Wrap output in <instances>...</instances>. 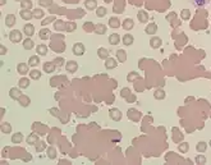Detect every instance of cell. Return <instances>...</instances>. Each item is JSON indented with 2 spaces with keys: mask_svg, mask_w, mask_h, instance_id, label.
Listing matches in <instances>:
<instances>
[{
  "mask_svg": "<svg viewBox=\"0 0 211 165\" xmlns=\"http://www.w3.org/2000/svg\"><path fill=\"white\" fill-rule=\"evenodd\" d=\"M9 40L13 42V44H18V42L22 41V32L18 31V29H13V31L9 32Z\"/></svg>",
  "mask_w": 211,
  "mask_h": 165,
  "instance_id": "1",
  "label": "cell"
},
{
  "mask_svg": "<svg viewBox=\"0 0 211 165\" xmlns=\"http://www.w3.org/2000/svg\"><path fill=\"white\" fill-rule=\"evenodd\" d=\"M72 51L74 55H77V56H82V55L85 54L86 49H85V45L82 44V42H76L74 45H73L72 48Z\"/></svg>",
  "mask_w": 211,
  "mask_h": 165,
  "instance_id": "2",
  "label": "cell"
},
{
  "mask_svg": "<svg viewBox=\"0 0 211 165\" xmlns=\"http://www.w3.org/2000/svg\"><path fill=\"white\" fill-rule=\"evenodd\" d=\"M109 117H110L111 120L119 122L120 119H122V111H120L119 109H117V108H111L109 110Z\"/></svg>",
  "mask_w": 211,
  "mask_h": 165,
  "instance_id": "3",
  "label": "cell"
},
{
  "mask_svg": "<svg viewBox=\"0 0 211 165\" xmlns=\"http://www.w3.org/2000/svg\"><path fill=\"white\" fill-rule=\"evenodd\" d=\"M17 72H18L19 74H22V76H26L27 73H29V65H28V63H23V62L18 63V65H17Z\"/></svg>",
  "mask_w": 211,
  "mask_h": 165,
  "instance_id": "4",
  "label": "cell"
},
{
  "mask_svg": "<svg viewBox=\"0 0 211 165\" xmlns=\"http://www.w3.org/2000/svg\"><path fill=\"white\" fill-rule=\"evenodd\" d=\"M65 69L68 73H76V72L78 70V63L74 60H69L65 64Z\"/></svg>",
  "mask_w": 211,
  "mask_h": 165,
  "instance_id": "5",
  "label": "cell"
},
{
  "mask_svg": "<svg viewBox=\"0 0 211 165\" xmlns=\"http://www.w3.org/2000/svg\"><path fill=\"white\" fill-rule=\"evenodd\" d=\"M22 95L23 94L21 92V88L19 87L18 88H17V87H12L10 91H9V97H10V99H13V100H18Z\"/></svg>",
  "mask_w": 211,
  "mask_h": 165,
  "instance_id": "6",
  "label": "cell"
},
{
  "mask_svg": "<svg viewBox=\"0 0 211 165\" xmlns=\"http://www.w3.org/2000/svg\"><path fill=\"white\" fill-rule=\"evenodd\" d=\"M23 32H24V35L27 36V37H31L35 35V26L31 23H27V24H24V27H23Z\"/></svg>",
  "mask_w": 211,
  "mask_h": 165,
  "instance_id": "7",
  "label": "cell"
},
{
  "mask_svg": "<svg viewBox=\"0 0 211 165\" xmlns=\"http://www.w3.org/2000/svg\"><path fill=\"white\" fill-rule=\"evenodd\" d=\"M117 65H118V62L115 60L114 58H107L105 59V68L106 69H114V68H117Z\"/></svg>",
  "mask_w": 211,
  "mask_h": 165,
  "instance_id": "8",
  "label": "cell"
},
{
  "mask_svg": "<svg viewBox=\"0 0 211 165\" xmlns=\"http://www.w3.org/2000/svg\"><path fill=\"white\" fill-rule=\"evenodd\" d=\"M19 15L23 21H31L33 18V13L31 10H27V9H22L19 12Z\"/></svg>",
  "mask_w": 211,
  "mask_h": 165,
  "instance_id": "9",
  "label": "cell"
},
{
  "mask_svg": "<svg viewBox=\"0 0 211 165\" xmlns=\"http://www.w3.org/2000/svg\"><path fill=\"white\" fill-rule=\"evenodd\" d=\"M161 45H162V41L160 37H152V39L150 40V46H151L152 49H159Z\"/></svg>",
  "mask_w": 211,
  "mask_h": 165,
  "instance_id": "10",
  "label": "cell"
},
{
  "mask_svg": "<svg viewBox=\"0 0 211 165\" xmlns=\"http://www.w3.org/2000/svg\"><path fill=\"white\" fill-rule=\"evenodd\" d=\"M15 24V15L14 14H7L5 17V26L7 27H13Z\"/></svg>",
  "mask_w": 211,
  "mask_h": 165,
  "instance_id": "11",
  "label": "cell"
},
{
  "mask_svg": "<svg viewBox=\"0 0 211 165\" xmlns=\"http://www.w3.org/2000/svg\"><path fill=\"white\" fill-rule=\"evenodd\" d=\"M133 41H135V37H133L131 33H126L123 37H122V42L126 46H129V45H132L133 44Z\"/></svg>",
  "mask_w": 211,
  "mask_h": 165,
  "instance_id": "12",
  "label": "cell"
},
{
  "mask_svg": "<svg viewBox=\"0 0 211 165\" xmlns=\"http://www.w3.org/2000/svg\"><path fill=\"white\" fill-rule=\"evenodd\" d=\"M38 64H40V58H38L37 55H32V56H29V59H28V65L29 67L36 68Z\"/></svg>",
  "mask_w": 211,
  "mask_h": 165,
  "instance_id": "13",
  "label": "cell"
},
{
  "mask_svg": "<svg viewBox=\"0 0 211 165\" xmlns=\"http://www.w3.org/2000/svg\"><path fill=\"white\" fill-rule=\"evenodd\" d=\"M137 18L140 19L141 23H146L149 21V13L146 10H140L138 13H137Z\"/></svg>",
  "mask_w": 211,
  "mask_h": 165,
  "instance_id": "14",
  "label": "cell"
},
{
  "mask_svg": "<svg viewBox=\"0 0 211 165\" xmlns=\"http://www.w3.org/2000/svg\"><path fill=\"white\" fill-rule=\"evenodd\" d=\"M36 51H37V55H40V56H44V55L47 54V46L45 44H40L36 46Z\"/></svg>",
  "mask_w": 211,
  "mask_h": 165,
  "instance_id": "15",
  "label": "cell"
},
{
  "mask_svg": "<svg viewBox=\"0 0 211 165\" xmlns=\"http://www.w3.org/2000/svg\"><path fill=\"white\" fill-rule=\"evenodd\" d=\"M117 59L120 62V63H124L127 60V53H126V50H122V49H119L117 50Z\"/></svg>",
  "mask_w": 211,
  "mask_h": 165,
  "instance_id": "16",
  "label": "cell"
},
{
  "mask_svg": "<svg viewBox=\"0 0 211 165\" xmlns=\"http://www.w3.org/2000/svg\"><path fill=\"white\" fill-rule=\"evenodd\" d=\"M55 63H50V62H47L44 64V72H46V73H54L55 72Z\"/></svg>",
  "mask_w": 211,
  "mask_h": 165,
  "instance_id": "17",
  "label": "cell"
},
{
  "mask_svg": "<svg viewBox=\"0 0 211 165\" xmlns=\"http://www.w3.org/2000/svg\"><path fill=\"white\" fill-rule=\"evenodd\" d=\"M38 36H40L41 40H47L49 37H51V33H50V29L49 28H42L40 32H38Z\"/></svg>",
  "mask_w": 211,
  "mask_h": 165,
  "instance_id": "18",
  "label": "cell"
},
{
  "mask_svg": "<svg viewBox=\"0 0 211 165\" xmlns=\"http://www.w3.org/2000/svg\"><path fill=\"white\" fill-rule=\"evenodd\" d=\"M120 41V36L118 35V33H111V35L109 36V44L110 45H118Z\"/></svg>",
  "mask_w": 211,
  "mask_h": 165,
  "instance_id": "19",
  "label": "cell"
},
{
  "mask_svg": "<svg viewBox=\"0 0 211 165\" xmlns=\"http://www.w3.org/2000/svg\"><path fill=\"white\" fill-rule=\"evenodd\" d=\"M97 55H99V58H100V59H107V58H109V50H106L105 48H99Z\"/></svg>",
  "mask_w": 211,
  "mask_h": 165,
  "instance_id": "20",
  "label": "cell"
},
{
  "mask_svg": "<svg viewBox=\"0 0 211 165\" xmlns=\"http://www.w3.org/2000/svg\"><path fill=\"white\" fill-rule=\"evenodd\" d=\"M157 32V26L155 23H150L147 27H146V33L147 35H155Z\"/></svg>",
  "mask_w": 211,
  "mask_h": 165,
  "instance_id": "21",
  "label": "cell"
},
{
  "mask_svg": "<svg viewBox=\"0 0 211 165\" xmlns=\"http://www.w3.org/2000/svg\"><path fill=\"white\" fill-rule=\"evenodd\" d=\"M38 142V136L36 133H31L29 136H27V143L28 145H36Z\"/></svg>",
  "mask_w": 211,
  "mask_h": 165,
  "instance_id": "22",
  "label": "cell"
},
{
  "mask_svg": "<svg viewBox=\"0 0 211 165\" xmlns=\"http://www.w3.org/2000/svg\"><path fill=\"white\" fill-rule=\"evenodd\" d=\"M23 141V134L21 132H17L12 136V143H21Z\"/></svg>",
  "mask_w": 211,
  "mask_h": 165,
  "instance_id": "23",
  "label": "cell"
},
{
  "mask_svg": "<svg viewBox=\"0 0 211 165\" xmlns=\"http://www.w3.org/2000/svg\"><path fill=\"white\" fill-rule=\"evenodd\" d=\"M95 32L97 33V35H105L106 32V26L102 23H99L97 26H95Z\"/></svg>",
  "mask_w": 211,
  "mask_h": 165,
  "instance_id": "24",
  "label": "cell"
},
{
  "mask_svg": "<svg viewBox=\"0 0 211 165\" xmlns=\"http://www.w3.org/2000/svg\"><path fill=\"white\" fill-rule=\"evenodd\" d=\"M120 26V22L119 19L117 18V17H111V18L109 19V27L110 28H119Z\"/></svg>",
  "mask_w": 211,
  "mask_h": 165,
  "instance_id": "25",
  "label": "cell"
},
{
  "mask_svg": "<svg viewBox=\"0 0 211 165\" xmlns=\"http://www.w3.org/2000/svg\"><path fill=\"white\" fill-rule=\"evenodd\" d=\"M85 7L87 8L88 10L96 9V7H97V1H96V0H86V1H85Z\"/></svg>",
  "mask_w": 211,
  "mask_h": 165,
  "instance_id": "26",
  "label": "cell"
},
{
  "mask_svg": "<svg viewBox=\"0 0 211 165\" xmlns=\"http://www.w3.org/2000/svg\"><path fill=\"white\" fill-rule=\"evenodd\" d=\"M46 152H47L46 155H47V158H49V159L54 160L55 158H57V150H55V147H53V146H51V147H47Z\"/></svg>",
  "mask_w": 211,
  "mask_h": 165,
  "instance_id": "27",
  "label": "cell"
},
{
  "mask_svg": "<svg viewBox=\"0 0 211 165\" xmlns=\"http://www.w3.org/2000/svg\"><path fill=\"white\" fill-rule=\"evenodd\" d=\"M206 149H207V143L204 142V141H201L196 145V150H197V152H200V154H204V152L206 151Z\"/></svg>",
  "mask_w": 211,
  "mask_h": 165,
  "instance_id": "28",
  "label": "cell"
},
{
  "mask_svg": "<svg viewBox=\"0 0 211 165\" xmlns=\"http://www.w3.org/2000/svg\"><path fill=\"white\" fill-rule=\"evenodd\" d=\"M23 42V48L26 49V50H31V49H33V46H35V42H33L29 37H27L24 41H22Z\"/></svg>",
  "mask_w": 211,
  "mask_h": 165,
  "instance_id": "29",
  "label": "cell"
},
{
  "mask_svg": "<svg viewBox=\"0 0 211 165\" xmlns=\"http://www.w3.org/2000/svg\"><path fill=\"white\" fill-rule=\"evenodd\" d=\"M21 8H22V9L31 10L32 9V1L31 0H22V1H21Z\"/></svg>",
  "mask_w": 211,
  "mask_h": 165,
  "instance_id": "30",
  "label": "cell"
},
{
  "mask_svg": "<svg viewBox=\"0 0 211 165\" xmlns=\"http://www.w3.org/2000/svg\"><path fill=\"white\" fill-rule=\"evenodd\" d=\"M154 97L156 100H162V99H165V92H164V90H160V88H159V90H156L154 92Z\"/></svg>",
  "mask_w": 211,
  "mask_h": 165,
  "instance_id": "31",
  "label": "cell"
},
{
  "mask_svg": "<svg viewBox=\"0 0 211 165\" xmlns=\"http://www.w3.org/2000/svg\"><path fill=\"white\" fill-rule=\"evenodd\" d=\"M178 150L182 152V154H187L188 150H189V145L187 142H182V143H179L178 145Z\"/></svg>",
  "mask_w": 211,
  "mask_h": 165,
  "instance_id": "32",
  "label": "cell"
},
{
  "mask_svg": "<svg viewBox=\"0 0 211 165\" xmlns=\"http://www.w3.org/2000/svg\"><path fill=\"white\" fill-rule=\"evenodd\" d=\"M32 13H33V18H36V19H41L45 15V12L42 9H35V10H32Z\"/></svg>",
  "mask_w": 211,
  "mask_h": 165,
  "instance_id": "33",
  "label": "cell"
},
{
  "mask_svg": "<svg viewBox=\"0 0 211 165\" xmlns=\"http://www.w3.org/2000/svg\"><path fill=\"white\" fill-rule=\"evenodd\" d=\"M29 77L32 79H40L41 78V72L38 69H32L29 70Z\"/></svg>",
  "mask_w": 211,
  "mask_h": 165,
  "instance_id": "34",
  "label": "cell"
},
{
  "mask_svg": "<svg viewBox=\"0 0 211 165\" xmlns=\"http://www.w3.org/2000/svg\"><path fill=\"white\" fill-rule=\"evenodd\" d=\"M76 28H77V24L74 22H65V31L68 32H74L76 31Z\"/></svg>",
  "mask_w": 211,
  "mask_h": 165,
  "instance_id": "35",
  "label": "cell"
},
{
  "mask_svg": "<svg viewBox=\"0 0 211 165\" xmlns=\"http://www.w3.org/2000/svg\"><path fill=\"white\" fill-rule=\"evenodd\" d=\"M133 26H135V23H133V21L131 18H127L126 21H124V23H123V27L126 31H128V29H132Z\"/></svg>",
  "mask_w": 211,
  "mask_h": 165,
  "instance_id": "36",
  "label": "cell"
},
{
  "mask_svg": "<svg viewBox=\"0 0 211 165\" xmlns=\"http://www.w3.org/2000/svg\"><path fill=\"white\" fill-rule=\"evenodd\" d=\"M18 86H19V88H27V87L29 86V79H28V78H26V77L21 78V79H19V83H18Z\"/></svg>",
  "mask_w": 211,
  "mask_h": 165,
  "instance_id": "37",
  "label": "cell"
},
{
  "mask_svg": "<svg viewBox=\"0 0 211 165\" xmlns=\"http://www.w3.org/2000/svg\"><path fill=\"white\" fill-rule=\"evenodd\" d=\"M180 18H182L183 21H188L189 18H191V10H189V9H183L182 12H180Z\"/></svg>",
  "mask_w": 211,
  "mask_h": 165,
  "instance_id": "38",
  "label": "cell"
},
{
  "mask_svg": "<svg viewBox=\"0 0 211 165\" xmlns=\"http://www.w3.org/2000/svg\"><path fill=\"white\" fill-rule=\"evenodd\" d=\"M18 101L21 103V105H22V106H28V105H29V101H31V100H29V97L22 95V96H21L19 99H18Z\"/></svg>",
  "mask_w": 211,
  "mask_h": 165,
  "instance_id": "39",
  "label": "cell"
},
{
  "mask_svg": "<svg viewBox=\"0 0 211 165\" xmlns=\"http://www.w3.org/2000/svg\"><path fill=\"white\" fill-rule=\"evenodd\" d=\"M96 15L99 17V18H102V17L106 15V9L104 7H99L96 9Z\"/></svg>",
  "mask_w": 211,
  "mask_h": 165,
  "instance_id": "40",
  "label": "cell"
},
{
  "mask_svg": "<svg viewBox=\"0 0 211 165\" xmlns=\"http://www.w3.org/2000/svg\"><path fill=\"white\" fill-rule=\"evenodd\" d=\"M1 132L3 133H10L12 132V125L9 123H3L1 124Z\"/></svg>",
  "mask_w": 211,
  "mask_h": 165,
  "instance_id": "41",
  "label": "cell"
},
{
  "mask_svg": "<svg viewBox=\"0 0 211 165\" xmlns=\"http://www.w3.org/2000/svg\"><path fill=\"white\" fill-rule=\"evenodd\" d=\"M135 78H140V74L137 73V72H131V73L127 76L128 82H133V79H135Z\"/></svg>",
  "mask_w": 211,
  "mask_h": 165,
  "instance_id": "42",
  "label": "cell"
},
{
  "mask_svg": "<svg viewBox=\"0 0 211 165\" xmlns=\"http://www.w3.org/2000/svg\"><path fill=\"white\" fill-rule=\"evenodd\" d=\"M54 27H55V29H58V31H63V27H65V23L62 22V21H57V22L54 23Z\"/></svg>",
  "mask_w": 211,
  "mask_h": 165,
  "instance_id": "43",
  "label": "cell"
},
{
  "mask_svg": "<svg viewBox=\"0 0 211 165\" xmlns=\"http://www.w3.org/2000/svg\"><path fill=\"white\" fill-rule=\"evenodd\" d=\"M196 164H206V158L204 155H197L195 158Z\"/></svg>",
  "mask_w": 211,
  "mask_h": 165,
  "instance_id": "44",
  "label": "cell"
},
{
  "mask_svg": "<svg viewBox=\"0 0 211 165\" xmlns=\"http://www.w3.org/2000/svg\"><path fill=\"white\" fill-rule=\"evenodd\" d=\"M131 95V90H129L128 87H124V88H122V92H120V96L123 97V99H127V97Z\"/></svg>",
  "mask_w": 211,
  "mask_h": 165,
  "instance_id": "45",
  "label": "cell"
},
{
  "mask_svg": "<svg viewBox=\"0 0 211 165\" xmlns=\"http://www.w3.org/2000/svg\"><path fill=\"white\" fill-rule=\"evenodd\" d=\"M45 149H46V143L38 141L37 145H36V151H37V152H41V151H44Z\"/></svg>",
  "mask_w": 211,
  "mask_h": 165,
  "instance_id": "46",
  "label": "cell"
},
{
  "mask_svg": "<svg viewBox=\"0 0 211 165\" xmlns=\"http://www.w3.org/2000/svg\"><path fill=\"white\" fill-rule=\"evenodd\" d=\"M53 21H55V17L54 15H51V17H47V18H45L44 21H42V22H41V24H42V26H46V24H49V23H51V22H53Z\"/></svg>",
  "mask_w": 211,
  "mask_h": 165,
  "instance_id": "47",
  "label": "cell"
},
{
  "mask_svg": "<svg viewBox=\"0 0 211 165\" xmlns=\"http://www.w3.org/2000/svg\"><path fill=\"white\" fill-rule=\"evenodd\" d=\"M38 4L41 7H50L53 4V0H38Z\"/></svg>",
  "mask_w": 211,
  "mask_h": 165,
  "instance_id": "48",
  "label": "cell"
},
{
  "mask_svg": "<svg viewBox=\"0 0 211 165\" xmlns=\"http://www.w3.org/2000/svg\"><path fill=\"white\" fill-rule=\"evenodd\" d=\"M83 28H85V31H86V32H91V31H93V29H91V28H92V23H91V22L85 23V24H83Z\"/></svg>",
  "mask_w": 211,
  "mask_h": 165,
  "instance_id": "49",
  "label": "cell"
},
{
  "mask_svg": "<svg viewBox=\"0 0 211 165\" xmlns=\"http://www.w3.org/2000/svg\"><path fill=\"white\" fill-rule=\"evenodd\" d=\"M54 63H55V65L62 67V65H64V59H63V58H57V59L54 60Z\"/></svg>",
  "mask_w": 211,
  "mask_h": 165,
  "instance_id": "50",
  "label": "cell"
},
{
  "mask_svg": "<svg viewBox=\"0 0 211 165\" xmlns=\"http://www.w3.org/2000/svg\"><path fill=\"white\" fill-rule=\"evenodd\" d=\"M49 111L51 113V115H54V117H58L59 115V110L57 108H53V109H50Z\"/></svg>",
  "mask_w": 211,
  "mask_h": 165,
  "instance_id": "51",
  "label": "cell"
},
{
  "mask_svg": "<svg viewBox=\"0 0 211 165\" xmlns=\"http://www.w3.org/2000/svg\"><path fill=\"white\" fill-rule=\"evenodd\" d=\"M126 100L128 101V103H135V101H136V96H135V95H132V94H131V95H129V96L127 97V99H126Z\"/></svg>",
  "mask_w": 211,
  "mask_h": 165,
  "instance_id": "52",
  "label": "cell"
},
{
  "mask_svg": "<svg viewBox=\"0 0 211 165\" xmlns=\"http://www.w3.org/2000/svg\"><path fill=\"white\" fill-rule=\"evenodd\" d=\"M0 50H1V51H0V54L1 55H5V53H7V49H5V46H0Z\"/></svg>",
  "mask_w": 211,
  "mask_h": 165,
  "instance_id": "53",
  "label": "cell"
},
{
  "mask_svg": "<svg viewBox=\"0 0 211 165\" xmlns=\"http://www.w3.org/2000/svg\"><path fill=\"white\" fill-rule=\"evenodd\" d=\"M15 1H19V3H21V1H22V0H15Z\"/></svg>",
  "mask_w": 211,
  "mask_h": 165,
  "instance_id": "54",
  "label": "cell"
},
{
  "mask_svg": "<svg viewBox=\"0 0 211 165\" xmlns=\"http://www.w3.org/2000/svg\"><path fill=\"white\" fill-rule=\"evenodd\" d=\"M209 145H210V146H211V139H210V142H209Z\"/></svg>",
  "mask_w": 211,
  "mask_h": 165,
  "instance_id": "55",
  "label": "cell"
}]
</instances>
